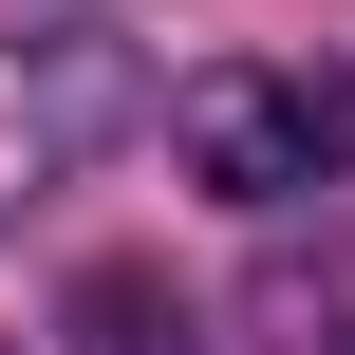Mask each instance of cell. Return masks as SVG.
Instances as JSON below:
<instances>
[{"mask_svg": "<svg viewBox=\"0 0 355 355\" xmlns=\"http://www.w3.org/2000/svg\"><path fill=\"white\" fill-rule=\"evenodd\" d=\"M131 112H150V94H131L112 37H0V225H19L37 187H75Z\"/></svg>", "mask_w": 355, "mask_h": 355, "instance_id": "cell-1", "label": "cell"}, {"mask_svg": "<svg viewBox=\"0 0 355 355\" xmlns=\"http://www.w3.org/2000/svg\"><path fill=\"white\" fill-rule=\"evenodd\" d=\"M168 131H187V187H225V206H300V187L337 168L318 75H187V94H168Z\"/></svg>", "mask_w": 355, "mask_h": 355, "instance_id": "cell-2", "label": "cell"}, {"mask_svg": "<svg viewBox=\"0 0 355 355\" xmlns=\"http://www.w3.org/2000/svg\"><path fill=\"white\" fill-rule=\"evenodd\" d=\"M243 337L262 355H355V225H281L243 262Z\"/></svg>", "mask_w": 355, "mask_h": 355, "instance_id": "cell-3", "label": "cell"}, {"mask_svg": "<svg viewBox=\"0 0 355 355\" xmlns=\"http://www.w3.org/2000/svg\"><path fill=\"white\" fill-rule=\"evenodd\" d=\"M75 355H206V318L168 300V262H75Z\"/></svg>", "mask_w": 355, "mask_h": 355, "instance_id": "cell-4", "label": "cell"}, {"mask_svg": "<svg viewBox=\"0 0 355 355\" xmlns=\"http://www.w3.org/2000/svg\"><path fill=\"white\" fill-rule=\"evenodd\" d=\"M0 355H19V337H0Z\"/></svg>", "mask_w": 355, "mask_h": 355, "instance_id": "cell-5", "label": "cell"}]
</instances>
